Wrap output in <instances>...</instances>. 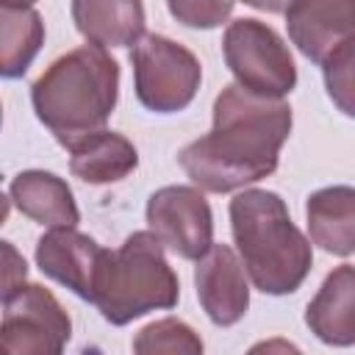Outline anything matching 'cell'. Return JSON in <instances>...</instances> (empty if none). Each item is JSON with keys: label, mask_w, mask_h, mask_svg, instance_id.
Here are the masks:
<instances>
[{"label": "cell", "mask_w": 355, "mask_h": 355, "mask_svg": "<svg viewBox=\"0 0 355 355\" xmlns=\"http://www.w3.org/2000/svg\"><path fill=\"white\" fill-rule=\"evenodd\" d=\"M288 133L291 108L283 97H261L227 83L214 100V128L186 144L178 161L194 186L225 194L269 178Z\"/></svg>", "instance_id": "6da1fadb"}, {"label": "cell", "mask_w": 355, "mask_h": 355, "mask_svg": "<svg viewBox=\"0 0 355 355\" xmlns=\"http://www.w3.org/2000/svg\"><path fill=\"white\" fill-rule=\"evenodd\" d=\"M119 97V64L100 44H83L55 58L31 86L39 122L69 147L103 130Z\"/></svg>", "instance_id": "7a4b0ae2"}, {"label": "cell", "mask_w": 355, "mask_h": 355, "mask_svg": "<svg viewBox=\"0 0 355 355\" xmlns=\"http://www.w3.org/2000/svg\"><path fill=\"white\" fill-rule=\"evenodd\" d=\"M230 230L244 272L263 294H291L311 272V241L291 222L280 194L244 189L230 200Z\"/></svg>", "instance_id": "3957f363"}, {"label": "cell", "mask_w": 355, "mask_h": 355, "mask_svg": "<svg viewBox=\"0 0 355 355\" xmlns=\"http://www.w3.org/2000/svg\"><path fill=\"white\" fill-rule=\"evenodd\" d=\"M178 275L166 263L164 244L153 230H139L119 250H105L97 269L92 302L111 324H128L150 311L175 308Z\"/></svg>", "instance_id": "277c9868"}, {"label": "cell", "mask_w": 355, "mask_h": 355, "mask_svg": "<svg viewBox=\"0 0 355 355\" xmlns=\"http://www.w3.org/2000/svg\"><path fill=\"white\" fill-rule=\"evenodd\" d=\"M130 64L136 97L144 108L155 114L183 111L200 89L202 69L197 55L161 33L141 36L133 44Z\"/></svg>", "instance_id": "5b68a950"}, {"label": "cell", "mask_w": 355, "mask_h": 355, "mask_svg": "<svg viewBox=\"0 0 355 355\" xmlns=\"http://www.w3.org/2000/svg\"><path fill=\"white\" fill-rule=\"evenodd\" d=\"M222 53L236 83L252 94L286 97L297 83V67L286 42L261 19L230 22L222 39Z\"/></svg>", "instance_id": "8992f818"}, {"label": "cell", "mask_w": 355, "mask_h": 355, "mask_svg": "<svg viewBox=\"0 0 355 355\" xmlns=\"http://www.w3.org/2000/svg\"><path fill=\"white\" fill-rule=\"evenodd\" d=\"M69 333L72 322L67 311L44 286L22 283L3 297V355H55L69 341Z\"/></svg>", "instance_id": "52a82bcc"}, {"label": "cell", "mask_w": 355, "mask_h": 355, "mask_svg": "<svg viewBox=\"0 0 355 355\" xmlns=\"http://www.w3.org/2000/svg\"><path fill=\"white\" fill-rule=\"evenodd\" d=\"M147 225L166 250L186 261H200L214 244L211 205L191 186L158 189L147 200Z\"/></svg>", "instance_id": "ba28073f"}, {"label": "cell", "mask_w": 355, "mask_h": 355, "mask_svg": "<svg viewBox=\"0 0 355 355\" xmlns=\"http://www.w3.org/2000/svg\"><path fill=\"white\" fill-rule=\"evenodd\" d=\"M194 286L205 316L219 327L236 324L250 308L244 263L227 244H211V250L197 261Z\"/></svg>", "instance_id": "9c48e42d"}, {"label": "cell", "mask_w": 355, "mask_h": 355, "mask_svg": "<svg viewBox=\"0 0 355 355\" xmlns=\"http://www.w3.org/2000/svg\"><path fill=\"white\" fill-rule=\"evenodd\" d=\"M288 39L322 64L344 42H355V0H291L286 8Z\"/></svg>", "instance_id": "30bf717a"}, {"label": "cell", "mask_w": 355, "mask_h": 355, "mask_svg": "<svg viewBox=\"0 0 355 355\" xmlns=\"http://www.w3.org/2000/svg\"><path fill=\"white\" fill-rule=\"evenodd\" d=\"M103 255L105 250L92 236L78 233L75 227H53L36 241L39 269L89 302L94 294V280Z\"/></svg>", "instance_id": "8fae6325"}, {"label": "cell", "mask_w": 355, "mask_h": 355, "mask_svg": "<svg viewBox=\"0 0 355 355\" xmlns=\"http://www.w3.org/2000/svg\"><path fill=\"white\" fill-rule=\"evenodd\" d=\"M305 324L324 344H355V266H336L324 277L322 288L308 302Z\"/></svg>", "instance_id": "7c38bea8"}, {"label": "cell", "mask_w": 355, "mask_h": 355, "mask_svg": "<svg viewBox=\"0 0 355 355\" xmlns=\"http://www.w3.org/2000/svg\"><path fill=\"white\" fill-rule=\"evenodd\" d=\"M8 197L28 219L39 225L75 227L80 222V211L75 205L72 189L67 186L64 178L53 172H44V169L19 172L8 186Z\"/></svg>", "instance_id": "4fadbf2b"}, {"label": "cell", "mask_w": 355, "mask_h": 355, "mask_svg": "<svg viewBox=\"0 0 355 355\" xmlns=\"http://www.w3.org/2000/svg\"><path fill=\"white\" fill-rule=\"evenodd\" d=\"M72 19L80 36L100 47H128L144 33L141 0H72Z\"/></svg>", "instance_id": "5bb4252c"}, {"label": "cell", "mask_w": 355, "mask_h": 355, "mask_svg": "<svg viewBox=\"0 0 355 355\" xmlns=\"http://www.w3.org/2000/svg\"><path fill=\"white\" fill-rule=\"evenodd\" d=\"M69 169L83 183H116L139 166L136 147L114 130H94L69 147Z\"/></svg>", "instance_id": "9a60e30c"}, {"label": "cell", "mask_w": 355, "mask_h": 355, "mask_svg": "<svg viewBox=\"0 0 355 355\" xmlns=\"http://www.w3.org/2000/svg\"><path fill=\"white\" fill-rule=\"evenodd\" d=\"M311 241L333 255L355 252V189L327 186L308 197L305 205Z\"/></svg>", "instance_id": "2e32d148"}, {"label": "cell", "mask_w": 355, "mask_h": 355, "mask_svg": "<svg viewBox=\"0 0 355 355\" xmlns=\"http://www.w3.org/2000/svg\"><path fill=\"white\" fill-rule=\"evenodd\" d=\"M44 42V22L28 6L0 8V72L3 78H19L36 58Z\"/></svg>", "instance_id": "e0dca14e"}, {"label": "cell", "mask_w": 355, "mask_h": 355, "mask_svg": "<svg viewBox=\"0 0 355 355\" xmlns=\"http://www.w3.org/2000/svg\"><path fill=\"white\" fill-rule=\"evenodd\" d=\"M133 352L139 355H197L202 352V341L200 336L180 319H158L147 327L139 330V336L133 338Z\"/></svg>", "instance_id": "ac0fdd59"}, {"label": "cell", "mask_w": 355, "mask_h": 355, "mask_svg": "<svg viewBox=\"0 0 355 355\" xmlns=\"http://www.w3.org/2000/svg\"><path fill=\"white\" fill-rule=\"evenodd\" d=\"M322 72L333 105L344 116L355 119V42H344L341 47H336L322 61Z\"/></svg>", "instance_id": "d6986e66"}, {"label": "cell", "mask_w": 355, "mask_h": 355, "mask_svg": "<svg viewBox=\"0 0 355 355\" xmlns=\"http://www.w3.org/2000/svg\"><path fill=\"white\" fill-rule=\"evenodd\" d=\"M236 0H166L169 14L186 28H216L222 25Z\"/></svg>", "instance_id": "ffe728a7"}, {"label": "cell", "mask_w": 355, "mask_h": 355, "mask_svg": "<svg viewBox=\"0 0 355 355\" xmlns=\"http://www.w3.org/2000/svg\"><path fill=\"white\" fill-rule=\"evenodd\" d=\"M247 6L252 8H261V11H269V14H286V8L291 6V0H244Z\"/></svg>", "instance_id": "44dd1931"}, {"label": "cell", "mask_w": 355, "mask_h": 355, "mask_svg": "<svg viewBox=\"0 0 355 355\" xmlns=\"http://www.w3.org/2000/svg\"><path fill=\"white\" fill-rule=\"evenodd\" d=\"M3 6H22V8H28V6H33L36 0H0Z\"/></svg>", "instance_id": "7402d4cb"}]
</instances>
